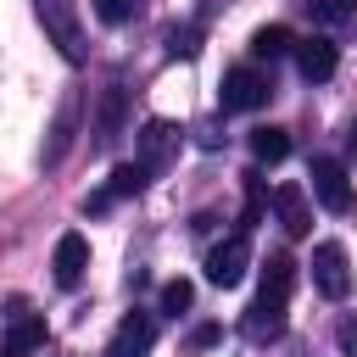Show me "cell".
I'll use <instances>...</instances> for the list:
<instances>
[{"label":"cell","instance_id":"obj_14","mask_svg":"<svg viewBox=\"0 0 357 357\" xmlns=\"http://www.w3.org/2000/svg\"><path fill=\"white\" fill-rule=\"evenodd\" d=\"M290 284H296V262H290V251H273V257L262 262V290H257V296L290 301Z\"/></svg>","mask_w":357,"mask_h":357},{"label":"cell","instance_id":"obj_24","mask_svg":"<svg viewBox=\"0 0 357 357\" xmlns=\"http://www.w3.org/2000/svg\"><path fill=\"white\" fill-rule=\"evenodd\" d=\"M218 335H223L218 324H201V329H190V346H195V351H206V346H218Z\"/></svg>","mask_w":357,"mask_h":357},{"label":"cell","instance_id":"obj_6","mask_svg":"<svg viewBox=\"0 0 357 357\" xmlns=\"http://www.w3.org/2000/svg\"><path fill=\"white\" fill-rule=\"evenodd\" d=\"M290 56H296V67H301L307 84H324V78H335V67H340V50H335L329 33H307V39H296Z\"/></svg>","mask_w":357,"mask_h":357},{"label":"cell","instance_id":"obj_26","mask_svg":"<svg viewBox=\"0 0 357 357\" xmlns=\"http://www.w3.org/2000/svg\"><path fill=\"white\" fill-rule=\"evenodd\" d=\"M106 206H112V195H106V190H95V195L84 201V212H106Z\"/></svg>","mask_w":357,"mask_h":357},{"label":"cell","instance_id":"obj_8","mask_svg":"<svg viewBox=\"0 0 357 357\" xmlns=\"http://www.w3.org/2000/svg\"><path fill=\"white\" fill-rule=\"evenodd\" d=\"M151 346H156V318L151 312H128L117 324V335L106 340V357H145Z\"/></svg>","mask_w":357,"mask_h":357},{"label":"cell","instance_id":"obj_12","mask_svg":"<svg viewBox=\"0 0 357 357\" xmlns=\"http://www.w3.org/2000/svg\"><path fill=\"white\" fill-rule=\"evenodd\" d=\"M284 307H290V301H268V296H257V301L245 307V318H240L245 340H279V335H284Z\"/></svg>","mask_w":357,"mask_h":357},{"label":"cell","instance_id":"obj_2","mask_svg":"<svg viewBox=\"0 0 357 357\" xmlns=\"http://www.w3.org/2000/svg\"><path fill=\"white\" fill-rule=\"evenodd\" d=\"M268 95H273L268 73H257V67H229V73H223V89H218V106H223V112H257V106H268Z\"/></svg>","mask_w":357,"mask_h":357},{"label":"cell","instance_id":"obj_11","mask_svg":"<svg viewBox=\"0 0 357 357\" xmlns=\"http://www.w3.org/2000/svg\"><path fill=\"white\" fill-rule=\"evenodd\" d=\"M45 318L39 312H17L11 324H6V340H0V357H33L39 346H45Z\"/></svg>","mask_w":357,"mask_h":357},{"label":"cell","instance_id":"obj_23","mask_svg":"<svg viewBox=\"0 0 357 357\" xmlns=\"http://www.w3.org/2000/svg\"><path fill=\"white\" fill-rule=\"evenodd\" d=\"M95 17L117 28V22H128V17H134V0H95Z\"/></svg>","mask_w":357,"mask_h":357},{"label":"cell","instance_id":"obj_3","mask_svg":"<svg viewBox=\"0 0 357 357\" xmlns=\"http://www.w3.org/2000/svg\"><path fill=\"white\" fill-rule=\"evenodd\" d=\"M307 178H312V201L324 206V212H351V178H346V167L335 162V156H312V167H307Z\"/></svg>","mask_w":357,"mask_h":357},{"label":"cell","instance_id":"obj_7","mask_svg":"<svg viewBox=\"0 0 357 357\" xmlns=\"http://www.w3.org/2000/svg\"><path fill=\"white\" fill-rule=\"evenodd\" d=\"M173 151H178V128H173L167 117H151V123L139 128V167H145V173H162V167L173 162Z\"/></svg>","mask_w":357,"mask_h":357},{"label":"cell","instance_id":"obj_9","mask_svg":"<svg viewBox=\"0 0 357 357\" xmlns=\"http://www.w3.org/2000/svg\"><path fill=\"white\" fill-rule=\"evenodd\" d=\"M84 268H89V240H84V234H61V240H56V257H50L56 284H61V290H78Z\"/></svg>","mask_w":357,"mask_h":357},{"label":"cell","instance_id":"obj_25","mask_svg":"<svg viewBox=\"0 0 357 357\" xmlns=\"http://www.w3.org/2000/svg\"><path fill=\"white\" fill-rule=\"evenodd\" d=\"M340 346L357 357V318H340Z\"/></svg>","mask_w":357,"mask_h":357},{"label":"cell","instance_id":"obj_16","mask_svg":"<svg viewBox=\"0 0 357 357\" xmlns=\"http://www.w3.org/2000/svg\"><path fill=\"white\" fill-rule=\"evenodd\" d=\"M251 156H257V162H284V156H290V134L273 128V123L251 128Z\"/></svg>","mask_w":357,"mask_h":357},{"label":"cell","instance_id":"obj_10","mask_svg":"<svg viewBox=\"0 0 357 357\" xmlns=\"http://www.w3.org/2000/svg\"><path fill=\"white\" fill-rule=\"evenodd\" d=\"M273 206H279V223H284L290 240L312 234V201H307L301 184H279V190H273Z\"/></svg>","mask_w":357,"mask_h":357},{"label":"cell","instance_id":"obj_27","mask_svg":"<svg viewBox=\"0 0 357 357\" xmlns=\"http://www.w3.org/2000/svg\"><path fill=\"white\" fill-rule=\"evenodd\" d=\"M346 151H351V156H357V123H351V128H346Z\"/></svg>","mask_w":357,"mask_h":357},{"label":"cell","instance_id":"obj_4","mask_svg":"<svg viewBox=\"0 0 357 357\" xmlns=\"http://www.w3.org/2000/svg\"><path fill=\"white\" fill-rule=\"evenodd\" d=\"M312 284H318L329 301H346V290H351V262H346V245H340V240H318V245H312Z\"/></svg>","mask_w":357,"mask_h":357},{"label":"cell","instance_id":"obj_5","mask_svg":"<svg viewBox=\"0 0 357 357\" xmlns=\"http://www.w3.org/2000/svg\"><path fill=\"white\" fill-rule=\"evenodd\" d=\"M245 268H251V240H245V234H229V240H218V245L206 251V279H212L218 290H234V284L245 279Z\"/></svg>","mask_w":357,"mask_h":357},{"label":"cell","instance_id":"obj_22","mask_svg":"<svg viewBox=\"0 0 357 357\" xmlns=\"http://www.w3.org/2000/svg\"><path fill=\"white\" fill-rule=\"evenodd\" d=\"M195 50H201V33L195 28H173L167 33V56H195Z\"/></svg>","mask_w":357,"mask_h":357},{"label":"cell","instance_id":"obj_19","mask_svg":"<svg viewBox=\"0 0 357 357\" xmlns=\"http://www.w3.org/2000/svg\"><path fill=\"white\" fill-rule=\"evenodd\" d=\"M190 301H195V284H190V279H167V284H162V312L178 318V312H190Z\"/></svg>","mask_w":357,"mask_h":357},{"label":"cell","instance_id":"obj_1","mask_svg":"<svg viewBox=\"0 0 357 357\" xmlns=\"http://www.w3.org/2000/svg\"><path fill=\"white\" fill-rule=\"evenodd\" d=\"M33 11H39V22H45V33H50V45H56L67 61H84V22H78L73 0H33Z\"/></svg>","mask_w":357,"mask_h":357},{"label":"cell","instance_id":"obj_20","mask_svg":"<svg viewBox=\"0 0 357 357\" xmlns=\"http://www.w3.org/2000/svg\"><path fill=\"white\" fill-rule=\"evenodd\" d=\"M73 117H78V106L67 100V106H61V117H56V145H50V156H45V162H61V156H67V145H73Z\"/></svg>","mask_w":357,"mask_h":357},{"label":"cell","instance_id":"obj_17","mask_svg":"<svg viewBox=\"0 0 357 357\" xmlns=\"http://www.w3.org/2000/svg\"><path fill=\"white\" fill-rule=\"evenodd\" d=\"M145 178H151V173H145L139 162H123V167H112L106 195H112V201H117V195H139V190H145Z\"/></svg>","mask_w":357,"mask_h":357},{"label":"cell","instance_id":"obj_21","mask_svg":"<svg viewBox=\"0 0 357 357\" xmlns=\"http://www.w3.org/2000/svg\"><path fill=\"white\" fill-rule=\"evenodd\" d=\"M240 178H245V212H240V234H245V229L262 218V178H257V173H240Z\"/></svg>","mask_w":357,"mask_h":357},{"label":"cell","instance_id":"obj_13","mask_svg":"<svg viewBox=\"0 0 357 357\" xmlns=\"http://www.w3.org/2000/svg\"><path fill=\"white\" fill-rule=\"evenodd\" d=\"M123 134V89L106 84L100 89V106H95V145H112Z\"/></svg>","mask_w":357,"mask_h":357},{"label":"cell","instance_id":"obj_18","mask_svg":"<svg viewBox=\"0 0 357 357\" xmlns=\"http://www.w3.org/2000/svg\"><path fill=\"white\" fill-rule=\"evenodd\" d=\"M307 11H312V22L335 28V22H351L357 17V0H307Z\"/></svg>","mask_w":357,"mask_h":357},{"label":"cell","instance_id":"obj_15","mask_svg":"<svg viewBox=\"0 0 357 357\" xmlns=\"http://www.w3.org/2000/svg\"><path fill=\"white\" fill-rule=\"evenodd\" d=\"M290 50H296V33L279 28V22H268V28L251 33V56H257V61H279V56H290Z\"/></svg>","mask_w":357,"mask_h":357}]
</instances>
